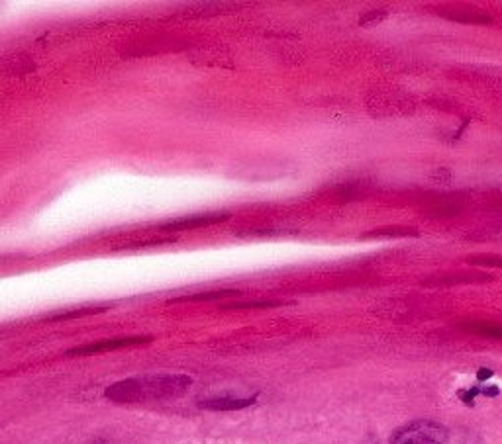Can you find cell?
<instances>
[{
	"label": "cell",
	"instance_id": "6da1fadb",
	"mask_svg": "<svg viewBox=\"0 0 502 444\" xmlns=\"http://www.w3.org/2000/svg\"><path fill=\"white\" fill-rule=\"evenodd\" d=\"M189 386H191L189 376L129 378V380L110 386L106 390V398L120 403L179 398V395L189 390Z\"/></svg>",
	"mask_w": 502,
	"mask_h": 444
},
{
	"label": "cell",
	"instance_id": "7a4b0ae2",
	"mask_svg": "<svg viewBox=\"0 0 502 444\" xmlns=\"http://www.w3.org/2000/svg\"><path fill=\"white\" fill-rule=\"evenodd\" d=\"M448 437L450 432L443 425L426 419L404 425L390 437V444H445Z\"/></svg>",
	"mask_w": 502,
	"mask_h": 444
},
{
	"label": "cell",
	"instance_id": "3957f363",
	"mask_svg": "<svg viewBox=\"0 0 502 444\" xmlns=\"http://www.w3.org/2000/svg\"><path fill=\"white\" fill-rule=\"evenodd\" d=\"M230 214H199V215H189L181 217V220H173L160 225L163 231H187V230H199V228H208V225H216L230 220Z\"/></svg>",
	"mask_w": 502,
	"mask_h": 444
},
{
	"label": "cell",
	"instance_id": "277c9868",
	"mask_svg": "<svg viewBox=\"0 0 502 444\" xmlns=\"http://www.w3.org/2000/svg\"><path fill=\"white\" fill-rule=\"evenodd\" d=\"M152 337H124V339H110V341L105 343H92V345H85V347H77L71 348L67 353L69 356H81V354H98V353H110L116 351V348H126V347H136V345H144L150 343Z\"/></svg>",
	"mask_w": 502,
	"mask_h": 444
},
{
	"label": "cell",
	"instance_id": "5b68a950",
	"mask_svg": "<svg viewBox=\"0 0 502 444\" xmlns=\"http://www.w3.org/2000/svg\"><path fill=\"white\" fill-rule=\"evenodd\" d=\"M257 398H214L208 401H202L200 408L202 409H210V411H238V409H246L249 405H254Z\"/></svg>",
	"mask_w": 502,
	"mask_h": 444
},
{
	"label": "cell",
	"instance_id": "8992f818",
	"mask_svg": "<svg viewBox=\"0 0 502 444\" xmlns=\"http://www.w3.org/2000/svg\"><path fill=\"white\" fill-rule=\"evenodd\" d=\"M238 290H218V292H207V294H194L189 298H179L173 301H204V300H218V298H230V296H238Z\"/></svg>",
	"mask_w": 502,
	"mask_h": 444
},
{
	"label": "cell",
	"instance_id": "52a82bcc",
	"mask_svg": "<svg viewBox=\"0 0 502 444\" xmlns=\"http://www.w3.org/2000/svg\"><path fill=\"white\" fill-rule=\"evenodd\" d=\"M277 301H244V304H230L224 309H254V308H275Z\"/></svg>",
	"mask_w": 502,
	"mask_h": 444
},
{
	"label": "cell",
	"instance_id": "ba28073f",
	"mask_svg": "<svg viewBox=\"0 0 502 444\" xmlns=\"http://www.w3.org/2000/svg\"><path fill=\"white\" fill-rule=\"evenodd\" d=\"M385 18H387V11H371L364 18H361L359 24L361 26H373V24H379L380 20H385Z\"/></svg>",
	"mask_w": 502,
	"mask_h": 444
},
{
	"label": "cell",
	"instance_id": "9c48e42d",
	"mask_svg": "<svg viewBox=\"0 0 502 444\" xmlns=\"http://www.w3.org/2000/svg\"><path fill=\"white\" fill-rule=\"evenodd\" d=\"M97 311H105V308H98V309H79V311H69V314H61V315H55L53 319H73V317H79V315H89V314H97Z\"/></svg>",
	"mask_w": 502,
	"mask_h": 444
},
{
	"label": "cell",
	"instance_id": "30bf717a",
	"mask_svg": "<svg viewBox=\"0 0 502 444\" xmlns=\"http://www.w3.org/2000/svg\"><path fill=\"white\" fill-rule=\"evenodd\" d=\"M481 333H485V335H490V337H498V339H502V329H500V327H485V329H481Z\"/></svg>",
	"mask_w": 502,
	"mask_h": 444
},
{
	"label": "cell",
	"instance_id": "8fae6325",
	"mask_svg": "<svg viewBox=\"0 0 502 444\" xmlns=\"http://www.w3.org/2000/svg\"><path fill=\"white\" fill-rule=\"evenodd\" d=\"M490 376H492V372H490V370H487V368H481V372L477 374L479 382H485V378H490Z\"/></svg>",
	"mask_w": 502,
	"mask_h": 444
}]
</instances>
